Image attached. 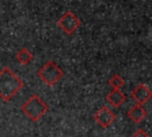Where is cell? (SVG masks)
I'll return each instance as SVG.
<instances>
[{"label":"cell","mask_w":152,"mask_h":137,"mask_svg":"<svg viewBox=\"0 0 152 137\" xmlns=\"http://www.w3.org/2000/svg\"><path fill=\"white\" fill-rule=\"evenodd\" d=\"M126 100V95L120 89H113L107 94V101L113 107H120Z\"/></svg>","instance_id":"8"},{"label":"cell","mask_w":152,"mask_h":137,"mask_svg":"<svg viewBox=\"0 0 152 137\" xmlns=\"http://www.w3.org/2000/svg\"><path fill=\"white\" fill-rule=\"evenodd\" d=\"M23 87V80L11 68L5 67L0 70V98L4 101L12 100Z\"/></svg>","instance_id":"1"},{"label":"cell","mask_w":152,"mask_h":137,"mask_svg":"<svg viewBox=\"0 0 152 137\" xmlns=\"http://www.w3.org/2000/svg\"><path fill=\"white\" fill-rule=\"evenodd\" d=\"M37 75L40 77V80L46 83L48 86H53L57 81H59L64 73L62 68L53 61H48L42 66V68L38 70Z\"/></svg>","instance_id":"3"},{"label":"cell","mask_w":152,"mask_h":137,"mask_svg":"<svg viewBox=\"0 0 152 137\" xmlns=\"http://www.w3.org/2000/svg\"><path fill=\"white\" fill-rule=\"evenodd\" d=\"M95 122L103 129L109 127L115 120V113L107 106H101L94 114Z\"/></svg>","instance_id":"5"},{"label":"cell","mask_w":152,"mask_h":137,"mask_svg":"<svg viewBox=\"0 0 152 137\" xmlns=\"http://www.w3.org/2000/svg\"><path fill=\"white\" fill-rule=\"evenodd\" d=\"M57 25L58 27L65 32L66 35H72L81 25V20L80 18L74 14L71 11H66L64 14H62V17L57 20Z\"/></svg>","instance_id":"4"},{"label":"cell","mask_w":152,"mask_h":137,"mask_svg":"<svg viewBox=\"0 0 152 137\" xmlns=\"http://www.w3.org/2000/svg\"><path fill=\"white\" fill-rule=\"evenodd\" d=\"M108 83L110 85V87L113 89H120L124 86V79L119 75V74H114L110 76V79L108 80Z\"/></svg>","instance_id":"10"},{"label":"cell","mask_w":152,"mask_h":137,"mask_svg":"<svg viewBox=\"0 0 152 137\" xmlns=\"http://www.w3.org/2000/svg\"><path fill=\"white\" fill-rule=\"evenodd\" d=\"M151 95H152V92L145 83H139L131 93L132 99H134L138 104H145L146 101L150 100Z\"/></svg>","instance_id":"6"},{"label":"cell","mask_w":152,"mask_h":137,"mask_svg":"<svg viewBox=\"0 0 152 137\" xmlns=\"http://www.w3.org/2000/svg\"><path fill=\"white\" fill-rule=\"evenodd\" d=\"M147 112L146 110L142 107L141 104H135L132 107H129V110L127 111V116L129 117V119L134 123H140L145 117H146Z\"/></svg>","instance_id":"7"},{"label":"cell","mask_w":152,"mask_h":137,"mask_svg":"<svg viewBox=\"0 0 152 137\" xmlns=\"http://www.w3.org/2000/svg\"><path fill=\"white\" fill-rule=\"evenodd\" d=\"M133 137H148V135H147V132L144 129H138L133 133Z\"/></svg>","instance_id":"11"},{"label":"cell","mask_w":152,"mask_h":137,"mask_svg":"<svg viewBox=\"0 0 152 137\" xmlns=\"http://www.w3.org/2000/svg\"><path fill=\"white\" fill-rule=\"evenodd\" d=\"M48 108H49L48 105L37 94H33L32 96H30L21 105V111L32 122H38L48 112Z\"/></svg>","instance_id":"2"},{"label":"cell","mask_w":152,"mask_h":137,"mask_svg":"<svg viewBox=\"0 0 152 137\" xmlns=\"http://www.w3.org/2000/svg\"><path fill=\"white\" fill-rule=\"evenodd\" d=\"M15 58H17V61H18L19 63H21V64H28V63L32 61V58H33V54H32L27 48H21V49L17 52Z\"/></svg>","instance_id":"9"}]
</instances>
